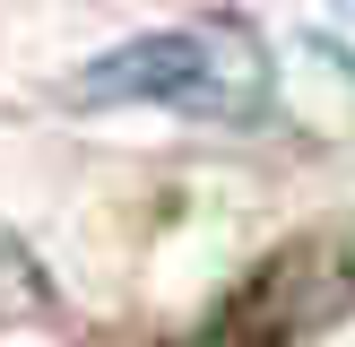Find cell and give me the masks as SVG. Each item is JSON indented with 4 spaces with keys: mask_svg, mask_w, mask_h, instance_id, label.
<instances>
[{
    "mask_svg": "<svg viewBox=\"0 0 355 347\" xmlns=\"http://www.w3.org/2000/svg\"><path fill=\"white\" fill-rule=\"evenodd\" d=\"M269 44L252 17H182V26L130 35V44L96 52L78 78L61 87L78 113H113V104H165L191 121H252L269 104Z\"/></svg>",
    "mask_w": 355,
    "mask_h": 347,
    "instance_id": "1",
    "label": "cell"
},
{
    "mask_svg": "<svg viewBox=\"0 0 355 347\" xmlns=\"http://www.w3.org/2000/svg\"><path fill=\"white\" fill-rule=\"evenodd\" d=\"M347 312H355V252L329 235H304L252 260L182 347H304L312 330L347 321Z\"/></svg>",
    "mask_w": 355,
    "mask_h": 347,
    "instance_id": "2",
    "label": "cell"
}]
</instances>
